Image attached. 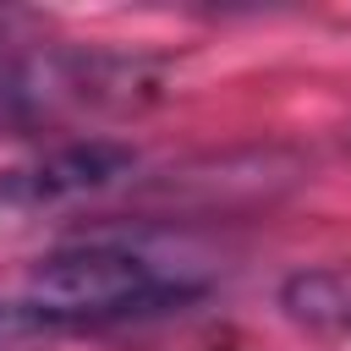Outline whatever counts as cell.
Wrapping results in <instances>:
<instances>
[{"instance_id": "obj_4", "label": "cell", "mask_w": 351, "mask_h": 351, "mask_svg": "<svg viewBox=\"0 0 351 351\" xmlns=\"http://www.w3.org/2000/svg\"><path fill=\"white\" fill-rule=\"evenodd\" d=\"M285 307L302 318V324H351V280L346 274H296L285 285Z\"/></svg>"}, {"instance_id": "obj_3", "label": "cell", "mask_w": 351, "mask_h": 351, "mask_svg": "<svg viewBox=\"0 0 351 351\" xmlns=\"http://www.w3.org/2000/svg\"><path fill=\"white\" fill-rule=\"evenodd\" d=\"M132 165H137V154L121 148V143H104V137L60 143V148L38 154L33 165L0 170V197H5V203H22V208H38V203H60V197L99 192V186L121 181Z\"/></svg>"}, {"instance_id": "obj_1", "label": "cell", "mask_w": 351, "mask_h": 351, "mask_svg": "<svg viewBox=\"0 0 351 351\" xmlns=\"http://www.w3.org/2000/svg\"><path fill=\"white\" fill-rule=\"evenodd\" d=\"M170 296L181 302L186 291L159 280L148 258L121 247H66L38 258L27 274V307L44 318H126Z\"/></svg>"}, {"instance_id": "obj_2", "label": "cell", "mask_w": 351, "mask_h": 351, "mask_svg": "<svg viewBox=\"0 0 351 351\" xmlns=\"http://www.w3.org/2000/svg\"><path fill=\"white\" fill-rule=\"evenodd\" d=\"M137 88V66H110V60H82V55H38L16 60L0 71V115L5 121H55L60 110H88V104H126Z\"/></svg>"}]
</instances>
